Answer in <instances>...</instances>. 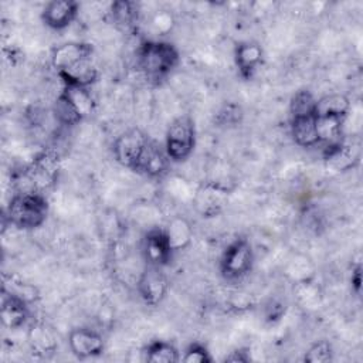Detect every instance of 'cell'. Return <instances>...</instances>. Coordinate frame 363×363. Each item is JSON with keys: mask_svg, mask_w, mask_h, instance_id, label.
Instances as JSON below:
<instances>
[{"mask_svg": "<svg viewBox=\"0 0 363 363\" xmlns=\"http://www.w3.org/2000/svg\"><path fill=\"white\" fill-rule=\"evenodd\" d=\"M196 146V126L194 121L189 115H180L174 118L167 130L164 139V150L170 162L182 163L187 160Z\"/></svg>", "mask_w": 363, "mask_h": 363, "instance_id": "5b68a950", "label": "cell"}, {"mask_svg": "<svg viewBox=\"0 0 363 363\" xmlns=\"http://www.w3.org/2000/svg\"><path fill=\"white\" fill-rule=\"evenodd\" d=\"M79 11V4L74 0H52L41 11L43 23L51 30H64L72 24Z\"/></svg>", "mask_w": 363, "mask_h": 363, "instance_id": "7c38bea8", "label": "cell"}, {"mask_svg": "<svg viewBox=\"0 0 363 363\" xmlns=\"http://www.w3.org/2000/svg\"><path fill=\"white\" fill-rule=\"evenodd\" d=\"M228 201V190L218 183L203 184L194 197L197 211L203 217H214L220 214Z\"/></svg>", "mask_w": 363, "mask_h": 363, "instance_id": "8fae6325", "label": "cell"}, {"mask_svg": "<svg viewBox=\"0 0 363 363\" xmlns=\"http://www.w3.org/2000/svg\"><path fill=\"white\" fill-rule=\"evenodd\" d=\"M136 288L139 296L146 305H159L169 291V279L163 272V267L146 264L138 279Z\"/></svg>", "mask_w": 363, "mask_h": 363, "instance_id": "ba28073f", "label": "cell"}, {"mask_svg": "<svg viewBox=\"0 0 363 363\" xmlns=\"http://www.w3.org/2000/svg\"><path fill=\"white\" fill-rule=\"evenodd\" d=\"M94 48L88 43H65L51 52V65L64 85L89 88L98 79Z\"/></svg>", "mask_w": 363, "mask_h": 363, "instance_id": "6da1fadb", "label": "cell"}, {"mask_svg": "<svg viewBox=\"0 0 363 363\" xmlns=\"http://www.w3.org/2000/svg\"><path fill=\"white\" fill-rule=\"evenodd\" d=\"M28 342L31 345V349L37 353H47L52 352L57 347V340L51 332L44 323L33 325L28 330Z\"/></svg>", "mask_w": 363, "mask_h": 363, "instance_id": "d6986e66", "label": "cell"}, {"mask_svg": "<svg viewBox=\"0 0 363 363\" xmlns=\"http://www.w3.org/2000/svg\"><path fill=\"white\" fill-rule=\"evenodd\" d=\"M360 282H362V268L357 265L352 272V286L356 294H360Z\"/></svg>", "mask_w": 363, "mask_h": 363, "instance_id": "484cf974", "label": "cell"}, {"mask_svg": "<svg viewBox=\"0 0 363 363\" xmlns=\"http://www.w3.org/2000/svg\"><path fill=\"white\" fill-rule=\"evenodd\" d=\"M264 61V50L255 41L237 44L234 50V62L244 79H251Z\"/></svg>", "mask_w": 363, "mask_h": 363, "instance_id": "5bb4252c", "label": "cell"}, {"mask_svg": "<svg viewBox=\"0 0 363 363\" xmlns=\"http://www.w3.org/2000/svg\"><path fill=\"white\" fill-rule=\"evenodd\" d=\"M315 105H316V99L313 94L308 89H301L295 92V95L291 98L289 116L315 112Z\"/></svg>", "mask_w": 363, "mask_h": 363, "instance_id": "7402d4cb", "label": "cell"}, {"mask_svg": "<svg viewBox=\"0 0 363 363\" xmlns=\"http://www.w3.org/2000/svg\"><path fill=\"white\" fill-rule=\"evenodd\" d=\"M138 4L128 0H118L111 4V16L116 26L126 28L133 27L138 21Z\"/></svg>", "mask_w": 363, "mask_h": 363, "instance_id": "ffe728a7", "label": "cell"}, {"mask_svg": "<svg viewBox=\"0 0 363 363\" xmlns=\"http://www.w3.org/2000/svg\"><path fill=\"white\" fill-rule=\"evenodd\" d=\"M180 360L186 363H210L213 362V357L203 343L193 342L186 347Z\"/></svg>", "mask_w": 363, "mask_h": 363, "instance_id": "cb8c5ba5", "label": "cell"}, {"mask_svg": "<svg viewBox=\"0 0 363 363\" xmlns=\"http://www.w3.org/2000/svg\"><path fill=\"white\" fill-rule=\"evenodd\" d=\"M95 111V101L89 88L64 85L54 102V116L64 126H75Z\"/></svg>", "mask_w": 363, "mask_h": 363, "instance_id": "277c9868", "label": "cell"}, {"mask_svg": "<svg viewBox=\"0 0 363 363\" xmlns=\"http://www.w3.org/2000/svg\"><path fill=\"white\" fill-rule=\"evenodd\" d=\"M1 294H3L1 295V308H0L1 323L9 329L21 328L30 316L28 301L16 295L14 292L7 291L6 288H3Z\"/></svg>", "mask_w": 363, "mask_h": 363, "instance_id": "4fadbf2b", "label": "cell"}, {"mask_svg": "<svg viewBox=\"0 0 363 363\" xmlns=\"http://www.w3.org/2000/svg\"><path fill=\"white\" fill-rule=\"evenodd\" d=\"M254 250L245 237L234 238L223 251L218 261L220 275L225 281H238L244 278L252 268Z\"/></svg>", "mask_w": 363, "mask_h": 363, "instance_id": "8992f818", "label": "cell"}, {"mask_svg": "<svg viewBox=\"0 0 363 363\" xmlns=\"http://www.w3.org/2000/svg\"><path fill=\"white\" fill-rule=\"evenodd\" d=\"M250 354L248 352L245 350H241V349H237V350H233L230 352L228 356H225V362H233V363H247L250 362Z\"/></svg>", "mask_w": 363, "mask_h": 363, "instance_id": "d4e9b609", "label": "cell"}, {"mask_svg": "<svg viewBox=\"0 0 363 363\" xmlns=\"http://www.w3.org/2000/svg\"><path fill=\"white\" fill-rule=\"evenodd\" d=\"M333 360V347L328 340H318L305 352L303 362L306 363H326Z\"/></svg>", "mask_w": 363, "mask_h": 363, "instance_id": "603a6c76", "label": "cell"}, {"mask_svg": "<svg viewBox=\"0 0 363 363\" xmlns=\"http://www.w3.org/2000/svg\"><path fill=\"white\" fill-rule=\"evenodd\" d=\"M180 52L169 41L146 40L136 50V67L153 84L163 82L179 65Z\"/></svg>", "mask_w": 363, "mask_h": 363, "instance_id": "7a4b0ae2", "label": "cell"}, {"mask_svg": "<svg viewBox=\"0 0 363 363\" xmlns=\"http://www.w3.org/2000/svg\"><path fill=\"white\" fill-rule=\"evenodd\" d=\"M169 163H170V159L167 157L164 147H162L156 140L150 139L145 150V155L139 162L136 173L157 179L166 174L169 169Z\"/></svg>", "mask_w": 363, "mask_h": 363, "instance_id": "9a60e30c", "label": "cell"}, {"mask_svg": "<svg viewBox=\"0 0 363 363\" xmlns=\"http://www.w3.org/2000/svg\"><path fill=\"white\" fill-rule=\"evenodd\" d=\"M166 233L169 235L174 252L189 245L191 240V228L184 218H174L172 223H169Z\"/></svg>", "mask_w": 363, "mask_h": 363, "instance_id": "44dd1931", "label": "cell"}, {"mask_svg": "<svg viewBox=\"0 0 363 363\" xmlns=\"http://www.w3.org/2000/svg\"><path fill=\"white\" fill-rule=\"evenodd\" d=\"M48 211L50 206L44 193L17 191L10 199L4 217L18 230H34L45 223Z\"/></svg>", "mask_w": 363, "mask_h": 363, "instance_id": "3957f363", "label": "cell"}, {"mask_svg": "<svg viewBox=\"0 0 363 363\" xmlns=\"http://www.w3.org/2000/svg\"><path fill=\"white\" fill-rule=\"evenodd\" d=\"M142 252L146 264L166 267L174 254L166 230L150 228L143 237Z\"/></svg>", "mask_w": 363, "mask_h": 363, "instance_id": "9c48e42d", "label": "cell"}, {"mask_svg": "<svg viewBox=\"0 0 363 363\" xmlns=\"http://www.w3.org/2000/svg\"><path fill=\"white\" fill-rule=\"evenodd\" d=\"M145 360L150 363H176L182 359L177 347L166 340H153L145 349Z\"/></svg>", "mask_w": 363, "mask_h": 363, "instance_id": "ac0fdd59", "label": "cell"}, {"mask_svg": "<svg viewBox=\"0 0 363 363\" xmlns=\"http://www.w3.org/2000/svg\"><path fill=\"white\" fill-rule=\"evenodd\" d=\"M68 346L77 359H91L102 354L105 340L102 335L91 328H75L68 335Z\"/></svg>", "mask_w": 363, "mask_h": 363, "instance_id": "30bf717a", "label": "cell"}, {"mask_svg": "<svg viewBox=\"0 0 363 363\" xmlns=\"http://www.w3.org/2000/svg\"><path fill=\"white\" fill-rule=\"evenodd\" d=\"M350 111V101L343 94H328L316 99V116H337L346 118Z\"/></svg>", "mask_w": 363, "mask_h": 363, "instance_id": "e0dca14e", "label": "cell"}, {"mask_svg": "<svg viewBox=\"0 0 363 363\" xmlns=\"http://www.w3.org/2000/svg\"><path fill=\"white\" fill-rule=\"evenodd\" d=\"M149 142L150 138L138 128L125 130L115 139L112 145L113 157L121 166L136 172Z\"/></svg>", "mask_w": 363, "mask_h": 363, "instance_id": "52a82bcc", "label": "cell"}, {"mask_svg": "<svg viewBox=\"0 0 363 363\" xmlns=\"http://www.w3.org/2000/svg\"><path fill=\"white\" fill-rule=\"evenodd\" d=\"M291 135L294 142L301 147H313L319 145L316 130V113H302L289 116Z\"/></svg>", "mask_w": 363, "mask_h": 363, "instance_id": "2e32d148", "label": "cell"}]
</instances>
